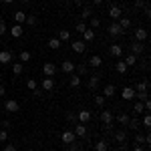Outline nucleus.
Masks as SVG:
<instances>
[{"label":"nucleus","mask_w":151,"mask_h":151,"mask_svg":"<svg viewBox=\"0 0 151 151\" xmlns=\"http://www.w3.org/2000/svg\"><path fill=\"white\" fill-rule=\"evenodd\" d=\"M107 32H109V35L113 36V38H119V36L123 35L125 30H123V28L119 26V22H117V20H113V22H111L109 26H107Z\"/></svg>","instance_id":"obj_2"},{"label":"nucleus","mask_w":151,"mask_h":151,"mask_svg":"<svg viewBox=\"0 0 151 151\" xmlns=\"http://www.w3.org/2000/svg\"><path fill=\"white\" fill-rule=\"evenodd\" d=\"M6 30H8L6 22H2V20H0V36H2V35H6Z\"/></svg>","instance_id":"obj_48"},{"label":"nucleus","mask_w":151,"mask_h":151,"mask_svg":"<svg viewBox=\"0 0 151 151\" xmlns=\"http://www.w3.org/2000/svg\"><path fill=\"white\" fill-rule=\"evenodd\" d=\"M109 16H111V20H119V18L123 16V10H121L119 6H111V8H109Z\"/></svg>","instance_id":"obj_12"},{"label":"nucleus","mask_w":151,"mask_h":151,"mask_svg":"<svg viewBox=\"0 0 151 151\" xmlns=\"http://www.w3.org/2000/svg\"><path fill=\"white\" fill-rule=\"evenodd\" d=\"M117 123L127 125V123H129V115H127V113H119V115H117Z\"/></svg>","instance_id":"obj_37"},{"label":"nucleus","mask_w":151,"mask_h":151,"mask_svg":"<svg viewBox=\"0 0 151 151\" xmlns=\"http://www.w3.org/2000/svg\"><path fill=\"white\" fill-rule=\"evenodd\" d=\"M42 75H45V77H55V75H57V65L50 63V60L45 63V65H42Z\"/></svg>","instance_id":"obj_3"},{"label":"nucleus","mask_w":151,"mask_h":151,"mask_svg":"<svg viewBox=\"0 0 151 151\" xmlns=\"http://www.w3.org/2000/svg\"><path fill=\"white\" fill-rule=\"evenodd\" d=\"M93 38H95V30L93 28H87V30L83 32V42H91Z\"/></svg>","instance_id":"obj_23"},{"label":"nucleus","mask_w":151,"mask_h":151,"mask_svg":"<svg viewBox=\"0 0 151 151\" xmlns=\"http://www.w3.org/2000/svg\"><path fill=\"white\" fill-rule=\"evenodd\" d=\"M105 101H107V99H105L103 95H97V97H95V105H97V107H103Z\"/></svg>","instance_id":"obj_40"},{"label":"nucleus","mask_w":151,"mask_h":151,"mask_svg":"<svg viewBox=\"0 0 151 151\" xmlns=\"http://www.w3.org/2000/svg\"><path fill=\"white\" fill-rule=\"evenodd\" d=\"M20 2H22V4H28V2H30V0H20Z\"/></svg>","instance_id":"obj_58"},{"label":"nucleus","mask_w":151,"mask_h":151,"mask_svg":"<svg viewBox=\"0 0 151 151\" xmlns=\"http://www.w3.org/2000/svg\"><path fill=\"white\" fill-rule=\"evenodd\" d=\"M48 48H52V50H58V48H60V40H58L57 36L48 40Z\"/></svg>","instance_id":"obj_35"},{"label":"nucleus","mask_w":151,"mask_h":151,"mask_svg":"<svg viewBox=\"0 0 151 151\" xmlns=\"http://www.w3.org/2000/svg\"><path fill=\"white\" fill-rule=\"evenodd\" d=\"M4 151H16V145H12V143H8V145L4 147Z\"/></svg>","instance_id":"obj_51"},{"label":"nucleus","mask_w":151,"mask_h":151,"mask_svg":"<svg viewBox=\"0 0 151 151\" xmlns=\"http://www.w3.org/2000/svg\"><path fill=\"white\" fill-rule=\"evenodd\" d=\"M109 52H111L113 57H121V55H123V47H121V45H111Z\"/></svg>","instance_id":"obj_27"},{"label":"nucleus","mask_w":151,"mask_h":151,"mask_svg":"<svg viewBox=\"0 0 151 151\" xmlns=\"http://www.w3.org/2000/svg\"><path fill=\"white\" fill-rule=\"evenodd\" d=\"M133 91H135V93H145V91H147V81H139L137 85H135Z\"/></svg>","instance_id":"obj_28"},{"label":"nucleus","mask_w":151,"mask_h":151,"mask_svg":"<svg viewBox=\"0 0 151 151\" xmlns=\"http://www.w3.org/2000/svg\"><path fill=\"white\" fill-rule=\"evenodd\" d=\"M14 20H16V24H22L26 20V12H22V10L14 12Z\"/></svg>","instance_id":"obj_29"},{"label":"nucleus","mask_w":151,"mask_h":151,"mask_svg":"<svg viewBox=\"0 0 151 151\" xmlns=\"http://www.w3.org/2000/svg\"><path fill=\"white\" fill-rule=\"evenodd\" d=\"M24 22L28 24V26H35L36 24V16L35 14H26V20H24Z\"/></svg>","instance_id":"obj_38"},{"label":"nucleus","mask_w":151,"mask_h":151,"mask_svg":"<svg viewBox=\"0 0 151 151\" xmlns=\"http://www.w3.org/2000/svg\"><path fill=\"white\" fill-rule=\"evenodd\" d=\"M77 70H79V75H87V65H79Z\"/></svg>","instance_id":"obj_49"},{"label":"nucleus","mask_w":151,"mask_h":151,"mask_svg":"<svg viewBox=\"0 0 151 151\" xmlns=\"http://www.w3.org/2000/svg\"><path fill=\"white\" fill-rule=\"evenodd\" d=\"M133 151H145V149H143L141 145H135V147H133Z\"/></svg>","instance_id":"obj_53"},{"label":"nucleus","mask_w":151,"mask_h":151,"mask_svg":"<svg viewBox=\"0 0 151 151\" xmlns=\"http://www.w3.org/2000/svg\"><path fill=\"white\" fill-rule=\"evenodd\" d=\"M60 70H63V73H67V75H73V73H75V63H73V60H63Z\"/></svg>","instance_id":"obj_7"},{"label":"nucleus","mask_w":151,"mask_h":151,"mask_svg":"<svg viewBox=\"0 0 151 151\" xmlns=\"http://www.w3.org/2000/svg\"><path fill=\"white\" fill-rule=\"evenodd\" d=\"M22 35H24V26H22V24H14V26H10V36L20 38Z\"/></svg>","instance_id":"obj_10"},{"label":"nucleus","mask_w":151,"mask_h":151,"mask_svg":"<svg viewBox=\"0 0 151 151\" xmlns=\"http://www.w3.org/2000/svg\"><path fill=\"white\" fill-rule=\"evenodd\" d=\"M95 149L97 151H109V143H107V139H99L97 143H95Z\"/></svg>","instance_id":"obj_22"},{"label":"nucleus","mask_w":151,"mask_h":151,"mask_svg":"<svg viewBox=\"0 0 151 151\" xmlns=\"http://www.w3.org/2000/svg\"><path fill=\"white\" fill-rule=\"evenodd\" d=\"M101 121H103V125H105V129L107 131H111L113 129V121H115V115L109 111V109H103L101 111Z\"/></svg>","instance_id":"obj_1"},{"label":"nucleus","mask_w":151,"mask_h":151,"mask_svg":"<svg viewBox=\"0 0 151 151\" xmlns=\"http://www.w3.org/2000/svg\"><path fill=\"white\" fill-rule=\"evenodd\" d=\"M115 69H117V73H119V75H125V73H127V70H129V67H127V65H125V60H117Z\"/></svg>","instance_id":"obj_24"},{"label":"nucleus","mask_w":151,"mask_h":151,"mask_svg":"<svg viewBox=\"0 0 151 151\" xmlns=\"http://www.w3.org/2000/svg\"><path fill=\"white\" fill-rule=\"evenodd\" d=\"M89 65H91V67H93V69H99V67H101V65H103V58L99 57V55H93V57L89 58Z\"/></svg>","instance_id":"obj_19"},{"label":"nucleus","mask_w":151,"mask_h":151,"mask_svg":"<svg viewBox=\"0 0 151 151\" xmlns=\"http://www.w3.org/2000/svg\"><path fill=\"white\" fill-rule=\"evenodd\" d=\"M123 60H125V65H127V67H135V65H137V57H135V55H127Z\"/></svg>","instance_id":"obj_30"},{"label":"nucleus","mask_w":151,"mask_h":151,"mask_svg":"<svg viewBox=\"0 0 151 151\" xmlns=\"http://www.w3.org/2000/svg\"><path fill=\"white\" fill-rule=\"evenodd\" d=\"M139 117H129V123H127V127L131 129V131H139Z\"/></svg>","instance_id":"obj_18"},{"label":"nucleus","mask_w":151,"mask_h":151,"mask_svg":"<svg viewBox=\"0 0 151 151\" xmlns=\"http://www.w3.org/2000/svg\"><path fill=\"white\" fill-rule=\"evenodd\" d=\"M121 95H123V99H125V101H131V99H135V91H133V87H123Z\"/></svg>","instance_id":"obj_14"},{"label":"nucleus","mask_w":151,"mask_h":151,"mask_svg":"<svg viewBox=\"0 0 151 151\" xmlns=\"http://www.w3.org/2000/svg\"><path fill=\"white\" fill-rule=\"evenodd\" d=\"M12 50H0V65H10Z\"/></svg>","instance_id":"obj_11"},{"label":"nucleus","mask_w":151,"mask_h":151,"mask_svg":"<svg viewBox=\"0 0 151 151\" xmlns=\"http://www.w3.org/2000/svg\"><path fill=\"white\" fill-rule=\"evenodd\" d=\"M77 137H85L87 135V125L85 123H79V125H75V131H73Z\"/></svg>","instance_id":"obj_17"},{"label":"nucleus","mask_w":151,"mask_h":151,"mask_svg":"<svg viewBox=\"0 0 151 151\" xmlns=\"http://www.w3.org/2000/svg\"><path fill=\"white\" fill-rule=\"evenodd\" d=\"M91 14H93V12H91V6H85V8L81 10V20H89Z\"/></svg>","instance_id":"obj_32"},{"label":"nucleus","mask_w":151,"mask_h":151,"mask_svg":"<svg viewBox=\"0 0 151 151\" xmlns=\"http://www.w3.org/2000/svg\"><path fill=\"white\" fill-rule=\"evenodd\" d=\"M28 151H35V149H28Z\"/></svg>","instance_id":"obj_59"},{"label":"nucleus","mask_w":151,"mask_h":151,"mask_svg":"<svg viewBox=\"0 0 151 151\" xmlns=\"http://www.w3.org/2000/svg\"><path fill=\"white\" fill-rule=\"evenodd\" d=\"M99 24H101V20H99L97 16H93V18H91V26H89V28H99Z\"/></svg>","instance_id":"obj_44"},{"label":"nucleus","mask_w":151,"mask_h":151,"mask_svg":"<svg viewBox=\"0 0 151 151\" xmlns=\"http://www.w3.org/2000/svg\"><path fill=\"white\" fill-rule=\"evenodd\" d=\"M117 22H119V26H121L123 30H127V28H131V18H127V16H121V18L117 20Z\"/></svg>","instance_id":"obj_26"},{"label":"nucleus","mask_w":151,"mask_h":151,"mask_svg":"<svg viewBox=\"0 0 151 151\" xmlns=\"http://www.w3.org/2000/svg\"><path fill=\"white\" fill-rule=\"evenodd\" d=\"M65 2H69V0H65Z\"/></svg>","instance_id":"obj_60"},{"label":"nucleus","mask_w":151,"mask_h":151,"mask_svg":"<svg viewBox=\"0 0 151 151\" xmlns=\"http://www.w3.org/2000/svg\"><path fill=\"white\" fill-rule=\"evenodd\" d=\"M133 113H135V115H141V113H145V107H143V103H141V101H137V103L133 105Z\"/></svg>","instance_id":"obj_34"},{"label":"nucleus","mask_w":151,"mask_h":151,"mask_svg":"<svg viewBox=\"0 0 151 151\" xmlns=\"http://www.w3.org/2000/svg\"><path fill=\"white\" fill-rule=\"evenodd\" d=\"M135 97H137V101H141V103L149 99V97H147V91H145V93H135Z\"/></svg>","instance_id":"obj_43"},{"label":"nucleus","mask_w":151,"mask_h":151,"mask_svg":"<svg viewBox=\"0 0 151 151\" xmlns=\"http://www.w3.org/2000/svg\"><path fill=\"white\" fill-rule=\"evenodd\" d=\"M87 28H89V26H87V24H85V20H79V22L75 24V30H77V32H79V35H83V32H85V30H87Z\"/></svg>","instance_id":"obj_33"},{"label":"nucleus","mask_w":151,"mask_h":151,"mask_svg":"<svg viewBox=\"0 0 151 151\" xmlns=\"http://www.w3.org/2000/svg\"><path fill=\"white\" fill-rule=\"evenodd\" d=\"M135 6H137V8H145V4H143V0H137V2H135Z\"/></svg>","instance_id":"obj_52"},{"label":"nucleus","mask_w":151,"mask_h":151,"mask_svg":"<svg viewBox=\"0 0 151 151\" xmlns=\"http://www.w3.org/2000/svg\"><path fill=\"white\" fill-rule=\"evenodd\" d=\"M60 141H63L65 145H70L73 141H77V135H75L70 129H67V131H63V133H60Z\"/></svg>","instance_id":"obj_4"},{"label":"nucleus","mask_w":151,"mask_h":151,"mask_svg":"<svg viewBox=\"0 0 151 151\" xmlns=\"http://www.w3.org/2000/svg\"><path fill=\"white\" fill-rule=\"evenodd\" d=\"M73 2H75V4H81V2H83V0H73Z\"/></svg>","instance_id":"obj_56"},{"label":"nucleus","mask_w":151,"mask_h":151,"mask_svg":"<svg viewBox=\"0 0 151 151\" xmlns=\"http://www.w3.org/2000/svg\"><path fill=\"white\" fill-rule=\"evenodd\" d=\"M141 125H145V127H149V125H151V117H149V113H145L143 121H141Z\"/></svg>","instance_id":"obj_45"},{"label":"nucleus","mask_w":151,"mask_h":151,"mask_svg":"<svg viewBox=\"0 0 151 151\" xmlns=\"http://www.w3.org/2000/svg\"><path fill=\"white\" fill-rule=\"evenodd\" d=\"M69 85H70V87H73V89H79V87H81V85H83L81 77H77V75H75V73H73V77H70Z\"/></svg>","instance_id":"obj_25"},{"label":"nucleus","mask_w":151,"mask_h":151,"mask_svg":"<svg viewBox=\"0 0 151 151\" xmlns=\"http://www.w3.org/2000/svg\"><path fill=\"white\" fill-rule=\"evenodd\" d=\"M105 0H93V4H97V6H99V4H103Z\"/></svg>","instance_id":"obj_54"},{"label":"nucleus","mask_w":151,"mask_h":151,"mask_svg":"<svg viewBox=\"0 0 151 151\" xmlns=\"http://www.w3.org/2000/svg\"><path fill=\"white\" fill-rule=\"evenodd\" d=\"M77 119H79L81 123H89V121H91V111H87V109H83L81 113L77 115Z\"/></svg>","instance_id":"obj_20"},{"label":"nucleus","mask_w":151,"mask_h":151,"mask_svg":"<svg viewBox=\"0 0 151 151\" xmlns=\"http://www.w3.org/2000/svg\"><path fill=\"white\" fill-rule=\"evenodd\" d=\"M40 89H42V91H47V93H48V91H52V89H55V79H52V77H45Z\"/></svg>","instance_id":"obj_8"},{"label":"nucleus","mask_w":151,"mask_h":151,"mask_svg":"<svg viewBox=\"0 0 151 151\" xmlns=\"http://www.w3.org/2000/svg\"><path fill=\"white\" fill-rule=\"evenodd\" d=\"M143 143H145V135L135 133V145H143Z\"/></svg>","instance_id":"obj_41"},{"label":"nucleus","mask_w":151,"mask_h":151,"mask_svg":"<svg viewBox=\"0 0 151 151\" xmlns=\"http://www.w3.org/2000/svg\"><path fill=\"white\" fill-rule=\"evenodd\" d=\"M8 139V131L6 129H0V141H6Z\"/></svg>","instance_id":"obj_47"},{"label":"nucleus","mask_w":151,"mask_h":151,"mask_svg":"<svg viewBox=\"0 0 151 151\" xmlns=\"http://www.w3.org/2000/svg\"><path fill=\"white\" fill-rule=\"evenodd\" d=\"M2 2H6V4H10V2H14V0H2Z\"/></svg>","instance_id":"obj_57"},{"label":"nucleus","mask_w":151,"mask_h":151,"mask_svg":"<svg viewBox=\"0 0 151 151\" xmlns=\"http://www.w3.org/2000/svg\"><path fill=\"white\" fill-rule=\"evenodd\" d=\"M22 70H24L22 63H14V65H12V73H14V75H22Z\"/></svg>","instance_id":"obj_36"},{"label":"nucleus","mask_w":151,"mask_h":151,"mask_svg":"<svg viewBox=\"0 0 151 151\" xmlns=\"http://www.w3.org/2000/svg\"><path fill=\"white\" fill-rule=\"evenodd\" d=\"M69 147H70V151H83V147L79 145V143H77V141H73V143H70Z\"/></svg>","instance_id":"obj_46"},{"label":"nucleus","mask_w":151,"mask_h":151,"mask_svg":"<svg viewBox=\"0 0 151 151\" xmlns=\"http://www.w3.org/2000/svg\"><path fill=\"white\" fill-rule=\"evenodd\" d=\"M67 121H69V123H75V121H77V115H75V113H67Z\"/></svg>","instance_id":"obj_50"},{"label":"nucleus","mask_w":151,"mask_h":151,"mask_svg":"<svg viewBox=\"0 0 151 151\" xmlns=\"http://www.w3.org/2000/svg\"><path fill=\"white\" fill-rule=\"evenodd\" d=\"M0 97H4V87L0 85Z\"/></svg>","instance_id":"obj_55"},{"label":"nucleus","mask_w":151,"mask_h":151,"mask_svg":"<svg viewBox=\"0 0 151 151\" xmlns=\"http://www.w3.org/2000/svg\"><path fill=\"white\" fill-rule=\"evenodd\" d=\"M147 30H145V28H135V40H137V42H145V40H147Z\"/></svg>","instance_id":"obj_13"},{"label":"nucleus","mask_w":151,"mask_h":151,"mask_svg":"<svg viewBox=\"0 0 151 151\" xmlns=\"http://www.w3.org/2000/svg\"><path fill=\"white\" fill-rule=\"evenodd\" d=\"M113 137H115V141L119 143V145L127 143V133H125V131H115V133H113Z\"/></svg>","instance_id":"obj_15"},{"label":"nucleus","mask_w":151,"mask_h":151,"mask_svg":"<svg viewBox=\"0 0 151 151\" xmlns=\"http://www.w3.org/2000/svg\"><path fill=\"white\" fill-rule=\"evenodd\" d=\"M26 89H28V91H35V89H38L35 79H26Z\"/></svg>","instance_id":"obj_39"},{"label":"nucleus","mask_w":151,"mask_h":151,"mask_svg":"<svg viewBox=\"0 0 151 151\" xmlns=\"http://www.w3.org/2000/svg\"><path fill=\"white\" fill-rule=\"evenodd\" d=\"M4 109H6L8 113H16L20 107H18V101H14V99H8V101L4 103Z\"/></svg>","instance_id":"obj_9"},{"label":"nucleus","mask_w":151,"mask_h":151,"mask_svg":"<svg viewBox=\"0 0 151 151\" xmlns=\"http://www.w3.org/2000/svg\"><path fill=\"white\" fill-rule=\"evenodd\" d=\"M18 58H20L22 63H26V60H30V52H28V50H22V52L18 55Z\"/></svg>","instance_id":"obj_42"},{"label":"nucleus","mask_w":151,"mask_h":151,"mask_svg":"<svg viewBox=\"0 0 151 151\" xmlns=\"http://www.w3.org/2000/svg\"><path fill=\"white\" fill-rule=\"evenodd\" d=\"M99 81H101V75H91L89 81H87L89 91H97V89H99Z\"/></svg>","instance_id":"obj_5"},{"label":"nucleus","mask_w":151,"mask_h":151,"mask_svg":"<svg viewBox=\"0 0 151 151\" xmlns=\"http://www.w3.org/2000/svg\"><path fill=\"white\" fill-rule=\"evenodd\" d=\"M113 95H115V85H111V83H109V85H105L103 97H105V99H109V97H113Z\"/></svg>","instance_id":"obj_21"},{"label":"nucleus","mask_w":151,"mask_h":151,"mask_svg":"<svg viewBox=\"0 0 151 151\" xmlns=\"http://www.w3.org/2000/svg\"><path fill=\"white\" fill-rule=\"evenodd\" d=\"M69 38H70V32L67 28H60V30H58V40H60V42H63V40H69Z\"/></svg>","instance_id":"obj_31"},{"label":"nucleus","mask_w":151,"mask_h":151,"mask_svg":"<svg viewBox=\"0 0 151 151\" xmlns=\"http://www.w3.org/2000/svg\"><path fill=\"white\" fill-rule=\"evenodd\" d=\"M143 42H137V40H135V42H133V45H131V55H135V57H139L141 52H143Z\"/></svg>","instance_id":"obj_16"},{"label":"nucleus","mask_w":151,"mask_h":151,"mask_svg":"<svg viewBox=\"0 0 151 151\" xmlns=\"http://www.w3.org/2000/svg\"><path fill=\"white\" fill-rule=\"evenodd\" d=\"M70 48H73L77 55H83V52L87 50V42H83V40H73V42H70Z\"/></svg>","instance_id":"obj_6"}]
</instances>
